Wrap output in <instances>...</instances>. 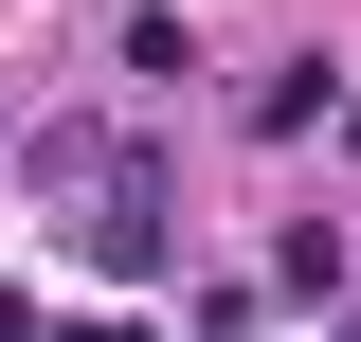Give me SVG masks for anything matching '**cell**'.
<instances>
[{
	"instance_id": "1",
	"label": "cell",
	"mask_w": 361,
	"mask_h": 342,
	"mask_svg": "<svg viewBox=\"0 0 361 342\" xmlns=\"http://www.w3.org/2000/svg\"><path fill=\"white\" fill-rule=\"evenodd\" d=\"M37 198H73V253L109 270V289H145V270L180 253V180H163L145 127H73V108H54L37 127Z\"/></svg>"
},
{
	"instance_id": "2",
	"label": "cell",
	"mask_w": 361,
	"mask_h": 342,
	"mask_svg": "<svg viewBox=\"0 0 361 342\" xmlns=\"http://www.w3.org/2000/svg\"><path fill=\"white\" fill-rule=\"evenodd\" d=\"M325 108H343V72H325V54H289V72H253V127H271V144H307Z\"/></svg>"
},
{
	"instance_id": "3",
	"label": "cell",
	"mask_w": 361,
	"mask_h": 342,
	"mask_svg": "<svg viewBox=\"0 0 361 342\" xmlns=\"http://www.w3.org/2000/svg\"><path fill=\"white\" fill-rule=\"evenodd\" d=\"M271 289H307V306L343 289V216H289V234H271Z\"/></svg>"
},
{
	"instance_id": "4",
	"label": "cell",
	"mask_w": 361,
	"mask_h": 342,
	"mask_svg": "<svg viewBox=\"0 0 361 342\" xmlns=\"http://www.w3.org/2000/svg\"><path fill=\"white\" fill-rule=\"evenodd\" d=\"M54 342H145V324H54Z\"/></svg>"
},
{
	"instance_id": "5",
	"label": "cell",
	"mask_w": 361,
	"mask_h": 342,
	"mask_svg": "<svg viewBox=\"0 0 361 342\" xmlns=\"http://www.w3.org/2000/svg\"><path fill=\"white\" fill-rule=\"evenodd\" d=\"M325 342H361V324H325Z\"/></svg>"
}]
</instances>
